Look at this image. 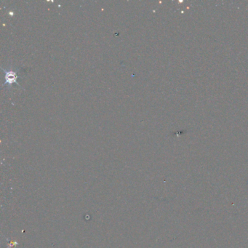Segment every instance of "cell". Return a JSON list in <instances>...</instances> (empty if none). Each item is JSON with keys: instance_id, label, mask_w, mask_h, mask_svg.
Here are the masks:
<instances>
[{"instance_id": "6da1fadb", "label": "cell", "mask_w": 248, "mask_h": 248, "mask_svg": "<svg viewBox=\"0 0 248 248\" xmlns=\"http://www.w3.org/2000/svg\"><path fill=\"white\" fill-rule=\"evenodd\" d=\"M5 77L7 78V82H10V83H12V82H15L16 79H17L16 74L15 72H13V71L7 72Z\"/></svg>"}]
</instances>
